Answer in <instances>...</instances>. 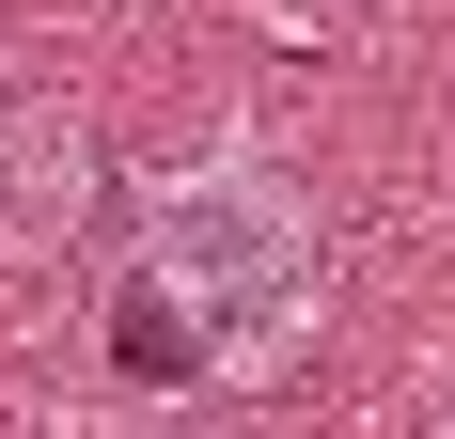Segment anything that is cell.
<instances>
[{
  "label": "cell",
  "instance_id": "obj_2",
  "mask_svg": "<svg viewBox=\"0 0 455 439\" xmlns=\"http://www.w3.org/2000/svg\"><path fill=\"white\" fill-rule=\"evenodd\" d=\"M79 220H94V126H79V110L0 126V251H16V267H47Z\"/></svg>",
  "mask_w": 455,
  "mask_h": 439
},
{
  "label": "cell",
  "instance_id": "obj_1",
  "mask_svg": "<svg viewBox=\"0 0 455 439\" xmlns=\"http://www.w3.org/2000/svg\"><path fill=\"white\" fill-rule=\"evenodd\" d=\"M141 267L204 314L220 377H251V361L299 346V314H315V283H330V235H315V204H299V173L204 157V173H173L141 204Z\"/></svg>",
  "mask_w": 455,
  "mask_h": 439
}]
</instances>
